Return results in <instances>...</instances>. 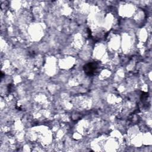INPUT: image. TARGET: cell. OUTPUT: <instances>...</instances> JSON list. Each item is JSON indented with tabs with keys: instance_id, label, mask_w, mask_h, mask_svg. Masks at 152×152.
Wrapping results in <instances>:
<instances>
[{
	"instance_id": "cell-1",
	"label": "cell",
	"mask_w": 152,
	"mask_h": 152,
	"mask_svg": "<svg viewBox=\"0 0 152 152\" xmlns=\"http://www.w3.org/2000/svg\"><path fill=\"white\" fill-rule=\"evenodd\" d=\"M97 68H98L97 62L95 61H93L84 65L83 66V69L86 75L90 76L95 74Z\"/></svg>"
}]
</instances>
